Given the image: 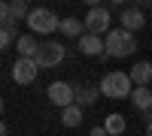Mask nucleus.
Masks as SVG:
<instances>
[{
    "mask_svg": "<svg viewBox=\"0 0 152 136\" xmlns=\"http://www.w3.org/2000/svg\"><path fill=\"white\" fill-rule=\"evenodd\" d=\"M131 91H134V82H131V73H104L100 79V94L110 97V100H131Z\"/></svg>",
    "mask_w": 152,
    "mask_h": 136,
    "instance_id": "1",
    "label": "nucleus"
},
{
    "mask_svg": "<svg viewBox=\"0 0 152 136\" xmlns=\"http://www.w3.org/2000/svg\"><path fill=\"white\" fill-rule=\"evenodd\" d=\"M104 42H107V58H131L134 55V48H137V36L128 33L125 27H113L107 36H104Z\"/></svg>",
    "mask_w": 152,
    "mask_h": 136,
    "instance_id": "2",
    "label": "nucleus"
},
{
    "mask_svg": "<svg viewBox=\"0 0 152 136\" xmlns=\"http://www.w3.org/2000/svg\"><path fill=\"white\" fill-rule=\"evenodd\" d=\"M28 27H31V33L34 36H49V33H55V30H61V18L55 15L52 9H31V15H28Z\"/></svg>",
    "mask_w": 152,
    "mask_h": 136,
    "instance_id": "3",
    "label": "nucleus"
},
{
    "mask_svg": "<svg viewBox=\"0 0 152 136\" xmlns=\"http://www.w3.org/2000/svg\"><path fill=\"white\" fill-rule=\"evenodd\" d=\"M82 24H85V33H94V36H100V33H110L113 27V15H110V9L107 6H88V12H85V18H82Z\"/></svg>",
    "mask_w": 152,
    "mask_h": 136,
    "instance_id": "4",
    "label": "nucleus"
},
{
    "mask_svg": "<svg viewBox=\"0 0 152 136\" xmlns=\"http://www.w3.org/2000/svg\"><path fill=\"white\" fill-rule=\"evenodd\" d=\"M64 58H67V48L55 42V40H49V42H40V52H37V67L40 70H52V67H61L64 64Z\"/></svg>",
    "mask_w": 152,
    "mask_h": 136,
    "instance_id": "5",
    "label": "nucleus"
},
{
    "mask_svg": "<svg viewBox=\"0 0 152 136\" xmlns=\"http://www.w3.org/2000/svg\"><path fill=\"white\" fill-rule=\"evenodd\" d=\"M46 97H49V103H52V106L67 109V106L76 103V88H73L70 82H52V85L46 88Z\"/></svg>",
    "mask_w": 152,
    "mask_h": 136,
    "instance_id": "6",
    "label": "nucleus"
},
{
    "mask_svg": "<svg viewBox=\"0 0 152 136\" xmlns=\"http://www.w3.org/2000/svg\"><path fill=\"white\" fill-rule=\"evenodd\" d=\"M9 73H12V82H15V85H31L37 79V73H40V67H37L34 58H18Z\"/></svg>",
    "mask_w": 152,
    "mask_h": 136,
    "instance_id": "7",
    "label": "nucleus"
},
{
    "mask_svg": "<svg viewBox=\"0 0 152 136\" xmlns=\"http://www.w3.org/2000/svg\"><path fill=\"white\" fill-rule=\"evenodd\" d=\"M119 24H122V27L128 30V33H137V30H140L143 24H146L143 9H137V6H125V9L119 12Z\"/></svg>",
    "mask_w": 152,
    "mask_h": 136,
    "instance_id": "8",
    "label": "nucleus"
},
{
    "mask_svg": "<svg viewBox=\"0 0 152 136\" xmlns=\"http://www.w3.org/2000/svg\"><path fill=\"white\" fill-rule=\"evenodd\" d=\"M79 52L88 55V58H104L107 55V42L100 40V36H94V33H85L79 40Z\"/></svg>",
    "mask_w": 152,
    "mask_h": 136,
    "instance_id": "9",
    "label": "nucleus"
},
{
    "mask_svg": "<svg viewBox=\"0 0 152 136\" xmlns=\"http://www.w3.org/2000/svg\"><path fill=\"white\" fill-rule=\"evenodd\" d=\"M73 88H76V106H94L97 100H100V97H104V94H100V85H73Z\"/></svg>",
    "mask_w": 152,
    "mask_h": 136,
    "instance_id": "10",
    "label": "nucleus"
},
{
    "mask_svg": "<svg viewBox=\"0 0 152 136\" xmlns=\"http://www.w3.org/2000/svg\"><path fill=\"white\" fill-rule=\"evenodd\" d=\"M131 82H134V88H149L152 85V64L149 60H137L131 67Z\"/></svg>",
    "mask_w": 152,
    "mask_h": 136,
    "instance_id": "11",
    "label": "nucleus"
},
{
    "mask_svg": "<svg viewBox=\"0 0 152 136\" xmlns=\"http://www.w3.org/2000/svg\"><path fill=\"white\" fill-rule=\"evenodd\" d=\"M131 106L137 109V112H149L152 109V88H134L131 91Z\"/></svg>",
    "mask_w": 152,
    "mask_h": 136,
    "instance_id": "12",
    "label": "nucleus"
},
{
    "mask_svg": "<svg viewBox=\"0 0 152 136\" xmlns=\"http://www.w3.org/2000/svg\"><path fill=\"white\" fill-rule=\"evenodd\" d=\"M15 48H18V58H37V52H40V42H37L34 33H24V36H18Z\"/></svg>",
    "mask_w": 152,
    "mask_h": 136,
    "instance_id": "13",
    "label": "nucleus"
},
{
    "mask_svg": "<svg viewBox=\"0 0 152 136\" xmlns=\"http://www.w3.org/2000/svg\"><path fill=\"white\" fill-rule=\"evenodd\" d=\"M61 33H64V36H76V40H82V36H85V24H82V18H73V15L61 18Z\"/></svg>",
    "mask_w": 152,
    "mask_h": 136,
    "instance_id": "14",
    "label": "nucleus"
},
{
    "mask_svg": "<svg viewBox=\"0 0 152 136\" xmlns=\"http://www.w3.org/2000/svg\"><path fill=\"white\" fill-rule=\"evenodd\" d=\"M61 124L64 127H79L82 124V106H67V109H61Z\"/></svg>",
    "mask_w": 152,
    "mask_h": 136,
    "instance_id": "15",
    "label": "nucleus"
},
{
    "mask_svg": "<svg viewBox=\"0 0 152 136\" xmlns=\"http://www.w3.org/2000/svg\"><path fill=\"white\" fill-rule=\"evenodd\" d=\"M28 15H31V6H28V0H12L9 3V18L12 21H28Z\"/></svg>",
    "mask_w": 152,
    "mask_h": 136,
    "instance_id": "16",
    "label": "nucleus"
},
{
    "mask_svg": "<svg viewBox=\"0 0 152 136\" xmlns=\"http://www.w3.org/2000/svg\"><path fill=\"white\" fill-rule=\"evenodd\" d=\"M104 127H107V133H110V136H122V133H125V127H128V121H125V115H107Z\"/></svg>",
    "mask_w": 152,
    "mask_h": 136,
    "instance_id": "17",
    "label": "nucleus"
},
{
    "mask_svg": "<svg viewBox=\"0 0 152 136\" xmlns=\"http://www.w3.org/2000/svg\"><path fill=\"white\" fill-rule=\"evenodd\" d=\"M12 42H18V36H15V21H6L3 27H0V45L9 48Z\"/></svg>",
    "mask_w": 152,
    "mask_h": 136,
    "instance_id": "18",
    "label": "nucleus"
},
{
    "mask_svg": "<svg viewBox=\"0 0 152 136\" xmlns=\"http://www.w3.org/2000/svg\"><path fill=\"white\" fill-rule=\"evenodd\" d=\"M88 136H110V133H107L104 124H100V127H91V133H88Z\"/></svg>",
    "mask_w": 152,
    "mask_h": 136,
    "instance_id": "19",
    "label": "nucleus"
},
{
    "mask_svg": "<svg viewBox=\"0 0 152 136\" xmlns=\"http://www.w3.org/2000/svg\"><path fill=\"white\" fill-rule=\"evenodd\" d=\"M146 136H152V124H146Z\"/></svg>",
    "mask_w": 152,
    "mask_h": 136,
    "instance_id": "20",
    "label": "nucleus"
},
{
    "mask_svg": "<svg viewBox=\"0 0 152 136\" xmlns=\"http://www.w3.org/2000/svg\"><path fill=\"white\" fill-rule=\"evenodd\" d=\"M149 88H152V85H149Z\"/></svg>",
    "mask_w": 152,
    "mask_h": 136,
    "instance_id": "21",
    "label": "nucleus"
}]
</instances>
